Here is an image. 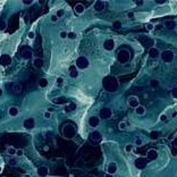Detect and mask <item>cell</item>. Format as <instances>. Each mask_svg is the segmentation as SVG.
Masks as SVG:
<instances>
[{"label":"cell","mask_w":177,"mask_h":177,"mask_svg":"<svg viewBox=\"0 0 177 177\" xmlns=\"http://www.w3.org/2000/svg\"><path fill=\"white\" fill-rule=\"evenodd\" d=\"M135 114L138 115V116H142L145 114V107L144 106H137L136 108H135Z\"/></svg>","instance_id":"7402d4cb"},{"label":"cell","mask_w":177,"mask_h":177,"mask_svg":"<svg viewBox=\"0 0 177 177\" xmlns=\"http://www.w3.org/2000/svg\"><path fill=\"white\" fill-rule=\"evenodd\" d=\"M103 48H104V50H107V51L114 50V48H115V41L111 40V39L106 40V41H104V43H103Z\"/></svg>","instance_id":"7c38bea8"},{"label":"cell","mask_w":177,"mask_h":177,"mask_svg":"<svg viewBox=\"0 0 177 177\" xmlns=\"http://www.w3.org/2000/svg\"><path fill=\"white\" fill-rule=\"evenodd\" d=\"M104 90H107L108 92H115L118 89V81L116 80L114 76H107L104 77L102 82Z\"/></svg>","instance_id":"6da1fadb"},{"label":"cell","mask_w":177,"mask_h":177,"mask_svg":"<svg viewBox=\"0 0 177 177\" xmlns=\"http://www.w3.org/2000/svg\"><path fill=\"white\" fill-rule=\"evenodd\" d=\"M103 177H114V176H112V175H110V174H106V175H104Z\"/></svg>","instance_id":"db71d44e"},{"label":"cell","mask_w":177,"mask_h":177,"mask_svg":"<svg viewBox=\"0 0 177 177\" xmlns=\"http://www.w3.org/2000/svg\"><path fill=\"white\" fill-rule=\"evenodd\" d=\"M111 116H112V111H111V109L108 107H104L99 111V117L102 119H109Z\"/></svg>","instance_id":"52a82bcc"},{"label":"cell","mask_w":177,"mask_h":177,"mask_svg":"<svg viewBox=\"0 0 177 177\" xmlns=\"http://www.w3.org/2000/svg\"><path fill=\"white\" fill-rule=\"evenodd\" d=\"M6 26H7L6 22L2 21V20H0V31H3V30L6 28Z\"/></svg>","instance_id":"e575fe53"},{"label":"cell","mask_w":177,"mask_h":177,"mask_svg":"<svg viewBox=\"0 0 177 177\" xmlns=\"http://www.w3.org/2000/svg\"><path fill=\"white\" fill-rule=\"evenodd\" d=\"M47 85H48V81L46 80V78H41V80H39V86L40 88H46Z\"/></svg>","instance_id":"f546056e"},{"label":"cell","mask_w":177,"mask_h":177,"mask_svg":"<svg viewBox=\"0 0 177 177\" xmlns=\"http://www.w3.org/2000/svg\"><path fill=\"white\" fill-rule=\"evenodd\" d=\"M148 162H149V160L146 159V158L140 157V158H137V159L134 161V165H135V167H136L137 169H144L146 167V165H148Z\"/></svg>","instance_id":"5b68a950"},{"label":"cell","mask_w":177,"mask_h":177,"mask_svg":"<svg viewBox=\"0 0 177 177\" xmlns=\"http://www.w3.org/2000/svg\"><path fill=\"white\" fill-rule=\"evenodd\" d=\"M146 30H148V31H152V30H153V25L151 23L146 24Z\"/></svg>","instance_id":"ee69618b"},{"label":"cell","mask_w":177,"mask_h":177,"mask_svg":"<svg viewBox=\"0 0 177 177\" xmlns=\"http://www.w3.org/2000/svg\"><path fill=\"white\" fill-rule=\"evenodd\" d=\"M75 108H76V104L71 102V103H69L68 106H67V107L65 108V111H66V112H68V111H73V110H75Z\"/></svg>","instance_id":"f1b7e54d"},{"label":"cell","mask_w":177,"mask_h":177,"mask_svg":"<svg viewBox=\"0 0 177 177\" xmlns=\"http://www.w3.org/2000/svg\"><path fill=\"white\" fill-rule=\"evenodd\" d=\"M64 13H65V12H64L63 9H59L58 12H57V14H56V16H57L58 18H59V17H63V16H64Z\"/></svg>","instance_id":"ab89813d"},{"label":"cell","mask_w":177,"mask_h":177,"mask_svg":"<svg viewBox=\"0 0 177 177\" xmlns=\"http://www.w3.org/2000/svg\"><path fill=\"white\" fill-rule=\"evenodd\" d=\"M148 55H149L150 58L156 59V58H158L160 56V52H159V50H158L156 47H151V48L149 49V51H148Z\"/></svg>","instance_id":"8fae6325"},{"label":"cell","mask_w":177,"mask_h":177,"mask_svg":"<svg viewBox=\"0 0 177 177\" xmlns=\"http://www.w3.org/2000/svg\"><path fill=\"white\" fill-rule=\"evenodd\" d=\"M33 65H34L36 68H41V67L43 66V60L41 58H35L33 60Z\"/></svg>","instance_id":"d4e9b609"},{"label":"cell","mask_w":177,"mask_h":177,"mask_svg":"<svg viewBox=\"0 0 177 177\" xmlns=\"http://www.w3.org/2000/svg\"><path fill=\"white\" fill-rule=\"evenodd\" d=\"M134 144H136L137 146H140L143 144V141H142V138L140 137H137V138H135V141H134Z\"/></svg>","instance_id":"8d00e7d4"},{"label":"cell","mask_w":177,"mask_h":177,"mask_svg":"<svg viewBox=\"0 0 177 177\" xmlns=\"http://www.w3.org/2000/svg\"><path fill=\"white\" fill-rule=\"evenodd\" d=\"M63 134L65 135V137L67 138H71L75 135V128H74V126H71V125H66L65 127H64V130H63Z\"/></svg>","instance_id":"8992f818"},{"label":"cell","mask_w":177,"mask_h":177,"mask_svg":"<svg viewBox=\"0 0 177 177\" xmlns=\"http://www.w3.org/2000/svg\"><path fill=\"white\" fill-rule=\"evenodd\" d=\"M9 165H10V166H16V165H17L16 159H10V160H9Z\"/></svg>","instance_id":"7bdbcfd3"},{"label":"cell","mask_w":177,"mask_h":177,"mask_svg":"<svg viewBox=\"0 0 177 177\" xmlns=\"http://www.w3.org/2000/svg\"><path fill=\"white\" fill-rule=\"evenodd\" d=\"M67 37L70 40H74V39H76V34L74 32H69V33H67Z\"/></svg>","instance_id":"d590c367"},{"label":"cell","mask_w":177,"mask_h":177,"mask_svg":"<svg viewBox=\"0 0 177 177\" xmlns=\"http://www.w3.org/2000/svg\"><path fill=\"white\" fill-rule=\"evenodd\" d=\"M142 3H143L142 1H136V5H142Z\"/></svg>","instance_id":"11a10c76"},{"label":"cell","mask_w":177,"mask_h":177,"mask_svg":"<svg viewBox=\"0 0 177 177\" xmlns=\"http://www.w3.org/2000/svg\"><path fill=\"white\" fill-rule=\"evenodd\" d=\"M128 59H130V52L125 50V49H123V50H119L118 51V54H117V60L119 63H122V64H125L128 61Z\"/></svg>","instance_id":"7a4b0ae2"},{"label":"cell","mask_w":177,"mask_h":177,"mask_svg":"<svg viewBox=\"0 0 177 177\" xmlns=\"http://www.w3.org/2000/svg\"><path fill=\"white\" fill-rule=\"evenodd\" d=\"M173 145L175 146V148H177V137H175V138H173Z\"/></svg>","instance_id":"bcb514c9"},{"label":"cell","mask_w":177,"mask_h":177,"mask_svg":"<svg viewBox=\"0 0 177 177\" xmlns=\"http://www.w3.org/2000/svg\"><path fill=\"white\" fill-rule=\"evenodd\" d=\"M94 10L95 12H102L104 9V7H106V2L104 1H101V0H98V1L94 2Z\"/></svg>","instance_id":"2e32d148"},{"label":"cell","mask_w":177,"mask_h":177,"mask_svg":"<svg viewBox=\"0 0 177 177\" xmlns=\"http://www.w3.org/2000/svg\"><path fill=\"white\" fill-rule=\"evenodd\" d=\"M34 33H33V32H30L28 33V39H34Z\"/></svg>","instance_id":"681fc988"},{"label":"cell","mask_w":177,"mask_h":177,"mask_svg":"<svg viewBox=\"0 0 177 177\" xmlns=\"http://www.w3.org/2000/svg\"><path fill=\"white\" fill-rule=\"evenodd\" d=\"M132 150H133V144H127V145L125 146V151H126L127 153L132 152Z\"/></svg>","instance_id":"74e56055"},{"label":"cell","mask_w":177,"mask_h":177,"mask_svg":"<svg viewBox=\"0 0 177 177\" xmlns=\"http://www.w3.org/2000/svg\"><path fill=\"white\" fill-rule=\"evenodd\" d=\"M16 156H18V157L23 156V150H17V152H16Z\"/></svg>","instance_id":"c3c4849f"},{"label":"cell","mask_w":177,"mask_h":177,"mask_svg":"<svg viewBox=\"0 0 177 177\" xmlns=\"http://www.w3.org/2000/svg\"><path fill=\"white\" fill-rule=\"evenodd\" d=\"M150 86H151L152 89H157L158 86H159V81H158V80H152V81H150Z\"/></svg>","instance_id":"4dcf8cb0"},{"label":"cell","mask_w":177,"mask_h":177,"mask_svg":"<svg viewBox=\"0 0 177 177\" xmlns=\"http://www.w3.org/2000/svg\"><path fill=\"white\" fill-rule=\"evenodd\" d=\"M112 26H114V28H115V30H119V28H120V26H122V23H120L119 21H116V22H114Z\"/></svg>","instance_id":"836d02e7"},{"label":"cell","mask_w":177,"mask_h":177,"mask_svg":"<svg viewBox=\"0 0 177 177\" xmlns=\"http://www.w3.org/2000/svg\"><path fill=\"white\" fill-rule=\"evenodd\" d=\"M23 125L26 130H32V128H34L35 120H34V118H27V119H25Z\"/></svg>","instance_id":"5bb4252c"},{"label":"cell","mask_w":177,"mask_h":177,"mask_svg":"<svg viewBox=\"0 0 177 177\" xmlns=\"http://www.w3.org/2000/svg\"><path fill=\"white\" fill-rule=\"evenodd\" d=\"M56 83H57L58 85H61L63 83H64V78L63 77H58L57 80H56Z\"/></svg>","instance_id":"b9f144b4"},{"label":"cell","mask_w":177,"mask_h":177,"mask_svg":"<svg viewBox=\"0 0 177 177\" xmlns=\"http://www.w3.org/2000/svg\"><path fill=\"white\" fill-rule=\"evenodd\" d=\"M12 64V58L9 55H2L0 57V65L2 67H8Z\"/></svg>","instance_id":"ba28073f"},{"label":"cell","mask_w":177,"mask_h":177,"mask_svg":"<svg viewBox=\"0 0 177 177\" xmlns=\"http://www.w3.org/2000/svg\"><path fill=\"white\" fill-rule=\"evenodd\" d=\"M60 37H61V39H66V37H67V32H61V33H60Z\"/></svg>","instance_id":"f6af8a7d"},{"label":"cell","mask_w":177,"mask_h":177,"mask_svg":"<svg viewBox=\"0 0 177 177\" xmlns=\"http://www.w3.org/2000/svg\"><path fill=\"white\" fill-rule=\"evenodd\" d=\"M158 158V152L156 151V150H149L148 152H146V159L148 160H156Z\"/></svg>","instance_id":"ac0fdd59"},{"label":"cell","mask_w":177,"mask_h":177,"mask_svg":"<svg viewBox=\"0 0 177 177\" xmlns=\"http://www.w3.org/2000/svg\"><path fill=\"white\" fill-rule=\"evenodd\" d=\"M43 117L46 118V119H50L51 118V112H49V111H46L43 114Z\"/></svg>","instance_id":"60d3db41"},{"label":"cell","mask_w":177,"mask_h":177,"mask_svg":"<svg viewBox=\"0 0 177 177\" xmlns=\"http://www.w3.org/2000/svg\"><path fill=\"white\" fill-rule=\"evenodd\" d=\"M127 103H128V106L131 108H136L137 106H140V103H138V99L136 97L132 95L128 98V100H127Z\"/></svg>","instance_id":"4fadbf2b"},{"label":"cell","mask_w":177,"mask_h":177,"mask_svg":"<svg viewBox=\"0 0 177 177\" xmlns=\"http://www.w3.org/2000/svg\"><path fill=\"white\" fill-rule=\"evenodd\" d=\"M54 102H55V103H58V104L67 103V99H66V98H64V97H61V98H57V99H55V100H54Z\"/></svg>","instance_id":"4316f807"},{"label":"cell","mask_w":177,"mask_h":177,"mask_svg":"<svg viewBox=\"0 0 177 177\" xmlns=\"http://www.w3.org/2000/svg\"><path fill=\"white\" fill-rule=\"evenodd\" d=\"M117 170H118V167H117V164L116 162H110L108 165V167H107V174H110V175H112L114 176L116 173H117Z\"/></svg>","instance_id":"30bf717a"},{"label":"cell","mask_w":177,"mask_h":177,"mask_svg":"<svg viewBox=\"0 0 177 177\" xmlns=\"http://www.w3.org/2000/svg\"><path fill=\"white\" fill-rule=\"evenodd\" d=\"M160 56L165 63H171L174 60V54H173L171 50H164L160 54Z\"/></svg>","instance_id":"277c9868"},{"label":"cell","mask_w":177,"mask_h":177,"mask_svg":"<svg viewBox=\"0 0 177 177\" xmlns=\"http://www.w3.org/2000/svg\"><path fill=\"white\" fill-rule=\"evenodd\" d=\"M166 118H167V117H166V115H161L160 116V120H161V122H165Z\"/></svg>","instance_id":"816d5d0a"},{"label":"cell","mask_w":177,"mask_h":177,"mask_svg":"<svg viewBox=\"0 0 177 177\" xmlns=\"http://www.w3.org/2000/svg\"><path fill=\"white\" fill-rule=\"evenodd\" d=\"M166 1H158V3H160V5H162V3H165Z\"/></svg>","instance_id":"9f6ffc18"},{"label":"cell","mask_w":177,"mask_h":177,"mask_svg":"<svg viewBox=\"0 0 177 177\" xmlns=\"http://www.w3.org/2000/svg\"><path fill=\"white\" fill-rule=\"evenodd\" d=\"M127 16H128V18H134V14H133V13H128V15H127Z\"/></svg>","instance_id":"f5cc1de1"},{"label":"cell","mask_w":177,"mask_h":177,"mask_svg":"<svg viewBox=\"0 0 177 177\" xmlns=\"http://www.w3.org/2000/svg\"><path fill=\"white\" fill-rule=\"evenodd\" d=\"M74 10H75V13H76L77 15H81V14L84 13L85 7H84V5H82V3H77V5L74 7Z\"/></svg>","instance_id":"44dd1931"},{"label":"cell","mask_w":177,"mask_h":177,"mask_svg":"<svg viewBox=\"0 0 177 177\" xmlns=\"http://www.w3.org/2000/svg\"><path fill=\"white\" fill-rule=\"evenodd\" d=\"M1 94H2V90L0 89V97H1Z\"/></svg>","instance_id":"6f0895ef"},{"label":"cell","mask_w":177,"mask_h":177,"mask_svg":"<svg viewBox=\"0 0 177 177\" xmlns=\"http://www.w3.org/2000/svg\"><path fill=\"white\" fill-rule=\"evenodd\" d=\"M100 124V118L99 117H95V116H93V117H90L89 119V125L91 127H97L98 125Z\"/></svg>","instance_id":"d6986e66"},{"label":"cell","mask_w":177,"mask_h":177,"mask_svg":"<svg viewBox=\"0 0 177 177\" xmlns=\"http://www.w3.org/2000/svg\"><path fill=\"white\" fill-rule=\"evenodd\" d=\"M32 0H28V1H27V0H25V1H23V3H24V5H32Z\"/></svg>","instance_id":"f907efd6"},{"label":"cell","mask_w":177,"mask_h":177,"mask_svg":"<svg viewBox=\"0 0 177 177\" xmlns=\"http://www.w3.org/2000/svg\"><path fill=\"white\" fill-rule=\"evenodd\" d=\"M69 70H70V73H69L70 77L75 78V77H77V76H78V71H77V68H76V66H70Z\"/></svg>","instance_id":"cb8c5ba5"},{"label":"cell","mask_w":177,"mask_h":177,"mask_svg":"<svg viewBox=\"0 0 177 177\" xmlns=\"http://www.w3.org/2000/svg\"><path fill=\"white\" fill-rule=\"evenodd\" d=\"M21 56H22V58H23V59L28 60V59L32 58L33 54H32V51L30 50V49H23V50H22V52H21Z\"/></svg>","instance_id":"e0dca14e"},{"label":"cell","mask_w":177,"mask_h":177,"mask_svg":"<svg viewBox=\"0 0 177 177\" xmlns=\"http://www.w3.org/2000/svg\"><path fill=\"white\" fill-rule=\"evenodd\" d=\"M126 127H127V124L125 123V122H120L119 124H118V128L119 130H126Z\"/></svg>","instance_id":"d6a6232c"},{"label":"cell","mask_w":177,"mask_h":177,"mask_svg":"<svg viewBox=\"0 0 177 177\" xmlns=\"http://www.w3.org/2000/svg\"><path fill=\"white\" fill-rule=\"evenodd\" d=\"M22 90H23V88H22V85L20 84V83H14L13 84V91L15 93H21Z\"/></svg>","instance_id":"484cf974"},{"label":"cell","mask_w":177,"mask_h":177,"mask_svg":"<svg viewBox=\"0 0 177 177\" xmlns=\"http://www.w3.org/2000/svg\"><path fill=\"white\" fill-rule=\"evenodd\" d=\"M159 137V133H158V132H151V133H150V138H151V140H157V138Z\"/></svg>","instance_id":"1f68e13d"},{"label":"cell","mask_w":177,"mask_h":177,"mask_svg":"<svg viewBox=\"0 0 177 177\" xmlns=\"http://www.w3.org/2000/svg\"><path fill=\"white\" fill-rule=\"evenodd\" d=\"M49 173V169L47 166H41V167L37 168V175L39 177H47Z\"/></svg>","instance_id":"9a60e30c"},{"label":"cell","mask_w":177,"mask_h":177,"mask_svg":"<svg viewBox=\"0 0 177 177\" xmlns=\"http://www.w3.org/2000/svg\"><path fill=\"white\" fill-rule=\"evenodd\" d=\"M90 65L89 63V59L86 57H83V56H81V57H78L76 59V68H80V69H85L88 68Z\"/></svg>","instance_id":"3957f363"},{"label":"cell","mask_w":177,"mask_h":177,"mask_svg":"<svg viewBox=\"0 0 177 177\" xmlns=\"http://www.w3.org/2000/svg\"><path fill=\"white\" fill-rule=\"evenodd\" d=\"M17 152V150L14 148V146H9V148H7V153L9 154V156H15Z\"/></svg>","instance_id":"83f0119b"},{"label":"cell","mask_w":177,"mask_h":177,"mask_svg":"<svg viewBox=\"0 0 177 177\" xmlns=\"http://www.w3.org/2000/svg\"><path fill=\"white\" fill-rule=\"evenodd\" d=\"M57 21H58V17L56 16V15H55V16H51V22H54V23H56Z\"/></svg>","instance_id":"7dc6e473"},{"label":"cell","mask_w":177,"mask_h":177,"mask_svg":"<svg viewBox=\"0 0 177 177\" xmlns=\"http://www.w3.org/2000/svg\"><path fill=\"white\" fill-rule=\"evenodd\" d=\"M164 25H165V27L167 28V30H174V28L176 27V23H175V21H171V20L166 21Z\"/></svg>","instance_id":"ffe728a7"},{"label":"cell","mask_w":177,"mask_h":177,"mask_svg":"<svg viewBox=\"0 0 177 177\" xmlns=\"http://www.w3.org/2000/svg\"><path fill=\"white\" fill-rule=\"evenodd\" d=\"M171 95H173V98L177 99V88H174L171 90Z\"/></svg>","instance_id":"f35d334b"},{"label":"cell","mask_w":177,"mask_h":177,"mask_svg":"<svg viewBox=\"0 0 177 177\" xmlns=\"http://www.w3.org/2000/svg\"><path fill=\"white\" fill-rule=\"evenodd\" d=\"M90 140H91L92 142H100L101 140H102V135H101L100 132L98 131H93L90 133Z\"/></svg>","instance_id":"9c48e42d"},{"label":"cell","mask_w":177,"mask_h":177,"mask_svg":"<svg viewBox=\"0 0 177 177\" xmlns=\"http://www.w3.org/2000/svg\"><path fill=\"white\" fill-rule=\"evenodd\" d=\"M8 114H9L10 117H15V116H17L18 115V108L15 107V106L10 107L9 110H8Z\"/></svg>","instance_id":"603a6c76"}]
</instances>
